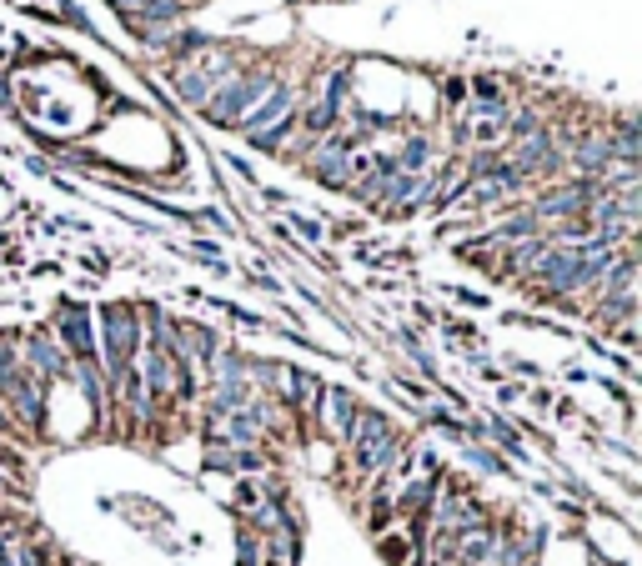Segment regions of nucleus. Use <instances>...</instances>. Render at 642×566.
<instances>
[{
	"label": "nucleus",
	"instance_id": "obj_1",
	"mask_svg": "<svg viewBox=\"0 0 642 566\" xmlns=\"http://www.w3.org/2000/svg\"><path fill=\"white\" fill-rule=\"evenodd\" d=\"M342 446H347V456H352L357 476H367V481H372V476H382V471H387V466L412 446V441L392 426V416H387V411H367V406H362Z\"/></svg>",
	"mask_w": 642,
	"mask_h": 566
},
{
	"label": "nucleus",
	"instance_id": "obj_2",
	"mask_svg": "<svg viewBox=\"0 0 642 566\" xmlns=\"http://www.w3.org/2000/svg\"><path fill=\"white\" fill-rule=\"evenodd\" d=\"M276 86V71L271 66H246V71H231V76H221L216 81V91H211V101L201 106L206 111V121H216V126H226V131H236L261 101H266V91Z\"/></svg>",
	"mask_w": 642,
	"mask_h": 566
},
{
	"label": "nucleus",
	"instance_id": "obj_3",
	"mask_svg": "<svg viewBox=\"0 0 642 566\" xmlns=\"http://www.w3.org/2000/svg\"><path fill=\"white\" fill-rule=\"evenodd\" d=\"M96 351H101L106 386H111V396H116V376H121L126 366H136V356H141V306H126V301L101 306Z\"/></svg>",
	"mask_w": 642,
	"mask_h": 566
},
{
	"label": "nucleus",
	"instance_id": "obj_4",
	"mask_svg": "<svg viewBox=\"0 0 642 566\" xmlns=\"http://www.w3.org/2000/svg\"><path fill=\"white\" fill-rule=\"evenodd\" d=\"M21 366L41 381V391L46 386H56V381H71V356L61 351V341L51 336V331H31V336H21Z\"/></svg>",
	"mask_w": 642,
	"mask_h": 566
},
{
	"label": "nucleus",
	"instance_id": "obj_5",
	"mask_svg": "<svg viewBox=\"0 0 642 566\" xmlns=\"http://www.w3.org/2000/svg\"><path fill=\"white\" fill-rule=\"evenodd\" d=\"M56 341H61V351L71 356V366H81V361H96V366H101V351H96V321H91L86 306L66 301V306L56 311Z\"/></svg>",
	"mask_w": 642,
	"mask_h": 566
},
{
	"label": "nucleus",
	"instance_id": "obj_6",
	"mask_svg": "<svg viewBox=\"0 0 642 566\" xmlns=\"http://www.w3.org/2000/svg\"><path fill=\"white\" fill-rule=\"evenodd\" d=\"M567 166H577V176L587 181H602V171L612 166V151H607V126H592V131H577L567 146Z\"/></svg>",
	"mask_w": 642,
	"mask_h": 566
},
{
	"label": "nucleus",
	"instance_id": "obj_7",
	"mask_svg": "<svg viewBox=\"0 0 642 566\" xmlns=\"http://www.w3.org/2000/svg\"><path fill=\"white\" fill-rule=\"evenodd\" d=\"M357 411H362V401H357L347 386H327V391H321V406H316V421L332 431V441H347Z\"/></svg>",
	"mask_w": 642,
	"mask_h": 566
},
{
	"label": "nucleus",
	"instance_id": "obj_8",
	"mask_svg": "<svg viewBox=\"0 0 642 566\" xmlns=\"http://www.w3.org/2000/svg\"><path fill=\"white\" fill-rule=\"evenodd\" d=\"M291 111H296V91H291V86H271L266 101H261L236 131H241V136H256L261 126H271V121H281V116H291Z\"/></svg>",
	"mask_w": 642,
	"mask_h": 566
},
{
	"label": "nucleus",
	"instance_id": "obj_9",
	"mask_svg": "<svg viewBox=\"0 0 642 566\" xmlns=\"http://www.w3.org/2000/svg\"><path fill=\"white\" fill-rule=\"evenodd\" d=\"M176 91H181V101H186L191 111H201V106L211 101V91H216V76L201 71V66H181V71H176Z\"/></svg>",
	"mask_w": 642,
	"mask_h": 566
},
{
	"label": "nucleus",
	"instance_id": "obj_10",
	"mask_svg": "<svg viewBox=\"0 0 642 566\" xmlns=\"http://www.w3.org/2000/svg\"><path fill=\"white\" fill-rule=\"evenodd\" d=\"M607 151H612V161H637L642 136H637V121L632 116H617V126L607 131Z\"/></svg>",
	"mask_w": 642,
	"mask_h": 566
},
{
	"label": "nucleus",
	"instance_id": "obj_11",
	"mask_svg": "<svg viewBox=\"0 0 642 566\" xmlns=\"http://www.w3.org/2000/svg\"><path fill=\"white\" fill-rule=\"evenodd\" d=\"M291 131H296V111H291V116H281V121H271V126H261V131H256V136H246V141H251L256 151L276 156V151L291 141Z\"/></svg>",
	"mask_w": 642,
	"mask_h": 566
},
{
	"label": "nucleus",
	"instance_id": "obj_12",
	"mask_svg": "<svg viewBox=\"0 0 642 566\" xmlns=\"http://www.w3.org/2000/svg\"><path fill=\"white\" fill-rule=\"evenodd\" d=\"M472 101H477V111L507 106V101H502V81H497V76H477V81H472Z\"/></svg>",
	"mask_w": 642,
	"mask_h": 566
},
{
	"label": "nucleus",
	"instance_id": "obj_13",
	"mask_svg": "<svg viewBox=\"0 0 642 566\" xmlns=\"http://www.w3.org/2000/svg\"><path fill=\"white\" fill-rule=\"evenodd\" d=\"M261 556H266V546H261V536L246 526V531L236 536V566H261Z\"/></svg>",
	"mask_w": 642,
	"mask_h": 566
},
{
	"label": "nucleus",
	"instance_id": "obj_14",
	"mask_svg": "<svg viewBox=\"0 0 642 566\" xmlns=\"http://www.w3.org/2000/svg\"><path fill=\"white\" fill-rule=\"evenodd\" d=\"M377 541H382V556H387L392 566H407V556H417L412 541H392V536H377Z\"/></svg>",
	"mask_w": 642,
	"mask_h": 566
},
{
	"label": "nucleus",
	"instance_id": "obj_15",
	"mask_svg": "<svg viewBox=\"0 0 642 566\" xmlns=\"http://www.w3.org/2000/svg\"><path fill=\"white\" fill-rule=\"evenodd\" d=\"M467 461H472V466H482V471H492V476H502V471H507V466L497 461V451H487V446H467Z\"/></svg>",
	"mask_w": 642,
	"mask_h": 566
},
{
	"label": "nucleus",
	"instance_id": "obj_16",
	"mask_svg": "<svg viewBox=\"0 0 642 566\" xmlns=\"http://www.w3.org/2000/svg\"><path fill=\"white\" fill-rule=\"evenodd\" d=\"M291 226H296L306 241H321V236H327V226H321V221H311V216H301V211H291Z\"/></svg>",
	"mask_w": 642,
	"mask_h": 566
},
{
	"label": "nucleus",
	"instance_id": "obj_17",
	"mask_svg": "<svg viewBox=\"0 0 642 566\" xmlns=\"http://www.w3.org/2000/svg\"><path fill=\"white\" fill-rule=\"evenodd\" d=\"M447 101H452V106H462V101H467V96H462V81H447Z\"/></svg>",
	"mask_w": 642,
	"mask_h": 566
}]
</instances>
